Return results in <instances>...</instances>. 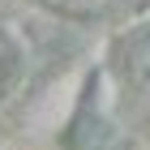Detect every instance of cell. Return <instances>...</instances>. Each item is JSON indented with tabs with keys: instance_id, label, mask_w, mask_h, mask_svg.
<instances>
[{
	"instance_id": "obj_1",
	"label": "cell",
	"mask_w": 150,
	"mask_h": 150,
	"mask_svg": "<svg viewBox=\"0 0 150 150\" xmlns=\"http://www.w3.org/2000/svg\"><path fill=\"white\" fill-rule=\"evenodd\" d=\"M129 73H133V81L150 94V35L133 43V52H129Z\"/></svg>"
},
{
	"instance_id": "obj_2",
	"label": "cell",
	"mask_w": 150,
	"mask_h": 150,
	"mask_svg": "<svg viewBox=\"0 0 150 150\" xmlns=\"http://www.w3.org/2000/svg\"><path fill=\"white\" fill-rule=\"evenodd\" d=\"M47 9L64 13V17H94V13H103L112 0H43Z\"/></svg>"
},
{
	"instance_id": "obj_3",
	"label": "cell",
	"mask_w": 150,
	"mask_h": 150,
	"mask_svg": "<svg viewBox=\"0 0 150 150\" xmlns=\"http://www.w3.org/2000/svg\"><path fill=\"white\" fill-rule=\"evenodd\" d=\"M4 52H9V47H4V39H0V60H4Z\"/></svg>"
}]
</instances>
